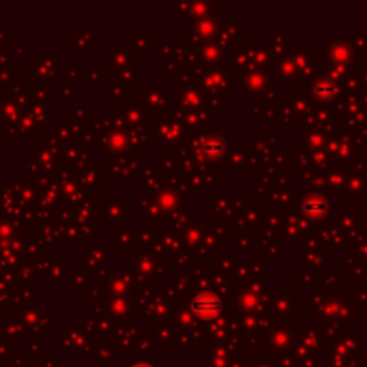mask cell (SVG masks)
<instances>
[{
  "instance_id": "1",
  "label": "cell",
  "mask_w": 367,
  "mask_h": 367,
  "mask_svg": "<svg viewBox=\"0 0 367 367\" xmlns=\"http://www.w3.org/2000/svg\"><path fill=\"white\" fill-rule=\"evenodd\" d=\"M194 310L201 315V317H213L217 312L220 310V301L215 296L210 294H203L194 301Z\"/></svg>"
},
{
  "instance_id": "2",
  "label": "cell",
  "mask_w": 367,
  "mask_h": 367,
  "mask_svg": "<svg viewBox=\"0 0 367 367\" xmlns=\"http://www.w3.org/2000/svg\"><path fill=\"white\" fill-rule=\"evenodd\" d=\"M136 367H147V366H136Z\"/></svg>"
}]
</instances>
